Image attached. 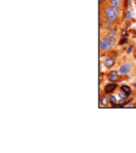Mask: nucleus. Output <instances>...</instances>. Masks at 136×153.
Returning a JSON list of instances; mask_svg holds the SVG:
<instances>
[{
  "label": "nucleus",
  "instance_id": "nucleus-1",
  "mask_svg": "<svg viewBox=\"0 0 136 153\" xmlns=\"http://www.w3.org/2000/svg\"><path fill=\"white\" fill-rule=\"evenodd\" d=\"M122 11L109 4L100 5V21H109L119 26L122 22Z\"/></svg>",
  "mask_w": 136,
  "mask_h": 153
},
{
  "label": "nucleus",
  "instance_id": "nucleus-2",
  "mask_svg": "<svg viewBox=\"0 0 136 153\" xmlns=\"http://www.w3.org/2000/svg\"><path fill=\"white\" fill-rule=\"evenodd\" d=\"M118 38L119 37H113V36H100V55L103 56L107 53L115 50L118 45Z\"/></svg>",
  "mask_w": 136,
  "mask_h": 153
},
{
  "label": "nucleus",
  "instance_id": "nucleus-3",
  "mask_svg": "<svg viewBox=\"0 0 136 153\" xmlns=\"http://www.w3.org/2000/svg\"><path fill=\"white\" fill-rule=\"evenodd\" d=\"M117 71L122 77H126V76H130L134 74L136 71V68H135V64H134V62H132V59L127 56L122 60V63L119 64V67L117 68Z\"/></svg>",
  "mask_w": 136,
  "mask_h": 153
},
{
  "label": "nucleus",
  "instance_id": "nucleus-4",
  "mask_svg": "<svg viewBox=\"0 0 136 153\" xmlns=\"http://www.w3.org/2000/svg\"><path fill=\"white\" fill-rule=\"evenodd\" d=\"M118 25H115L113 22L109 21H100V29H105V30H117Z\"/></svg>",
  "mask_w": 136,
  "mask_h": 153
},
{
  "label": "nucleus",
  "instance_id": "nucleus-5",
  "mask_svg": "<svg viewBox=\"0 0 136 153\" xmlns=\"http://www.w3.org/2000/svg\"><path fill=\"white\" fill-rule=\"evenodd\" d=\"M109 5L114 7V8L117 9H120V11H123L124 8V0H109V3H107Z\"/></svg>",
  "mask_w": 136,
  "mask_h": 153
},
{
  "label": "nucleus",
  "instance_id": "nucleus-6",
  "mask_svg": "<svg viewBox=\"0 0 136 153\" xmlns=\"http://www.w3.org/2000/svg\"><path fill=\"white\" fill-rule=\"evenodd\" d=\"M98 1H100V5H103V4H107L109 0H98Z\"/></svg>",
  "mask_w": 136,
  "mask_h": 153
},
{
  "label": "nucleus",
  "instance_id": "nucleus-7",
  "mask_svg": "<svg viewBox=\"0 0 136 153\" xmlns=\"http://www.w3.org/2000/svg\"><path fill=\"white\" fill-rule=\"evenodd\" d=\"M132 107H136V100H135V102L132 103Z\"/></svg>",
  "mask_w": 136,
  "mask_h": 153
}]
</instances>
